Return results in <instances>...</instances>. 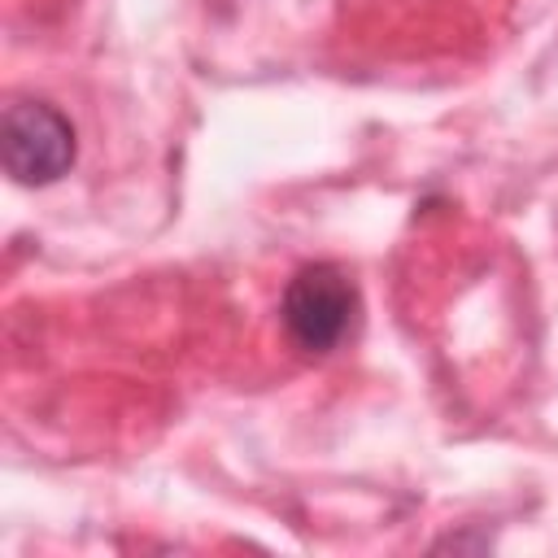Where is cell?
Returning a JSON list of instances; mask_svg holds the SVG:
<instances>
[{"label": "cell", "instance_id": "cell-2", "mask_svg": "<svg viewBox=\"0 0 558 558\" xmlns=\"http://www.w3.org/2000/svg\"><path fill=\"white\" fill-rule=\"evenodd\" d=\"M0 153H4V170L17 183L44 187V183H57L74 166L78 144H74L70 118L57 105L13 100L0 122Z\"/></svg>", "mask_w": 558, "mask_h": 558}, {"label": "cell", "instance_id": "cell-1", "mask_svg": "<svg viewBox=\"0 0 558 558\" xmlns=\"http://www.w3.org/2000/svg\"><path fill=\"white\" fill-rule=\"evenodd\" d=\"M283 323H288V336L296 340V349H305V353L340 349L357 323L353 279L331 262L301 266L283 292Z\"/></svg>", "mask_w": 558, "mask_h": 558}]
</instances>
